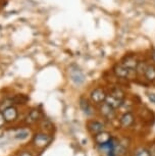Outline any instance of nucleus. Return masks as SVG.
<instances>
[{
	"instance_id": "423d86ee",
	"label": "nucleus",
	"mask_w": 155,
	"mask_h": 156,
	"mask_svg": "<svg viewBox=\"0 0 155 156\" xmlns=\"http://www.w3.org/2000/svg\"><path fill=\"white\" fill-rule=\"evenodd\" d=\"M113 72H114L116 76L122 78V79H129V78H131L132 75H134V73L136 75V70H130V69H128L127 67H125L124 66H122V64H116L114 66V69H113Z\"/></svg>"
},
{
	"instance_id": "b1692460",
	"label": "nucleus",
	"mask_w": 155,
	"mask_h": 156,
	"mask_svg": "<svg viewBox=\"0 0 155 156\" xmlns=\"http://www.w3.org/2000/svg\"><path fill=\"white\" fill-rule=\"evenodd\" d=\"M152 59H153L155 61V49L152 51Z\"/></svg>"
},
{
	"instance_id": "20e7f679",
	"label": "nucleus",
	"mask_w": 155,
	"mask_h": 156,
	"mask_svg": "<svg viewBox=\"0 0 155 156\" xmlns=\"http://www.w3.org/2000/svg\"><path fill=\"white\" fill-rule=\"evenodd\" d=\"M79 103H80L81 110L83 111V113L86 116H92L93 114L95 113V109H94V107H93L92 103L88 99L84 98V97H81L80 100H79Z\"/></svg>"
},
{
	"instance_id": "9d476101",
	"label": "nucleus",
	"mask_w": 155,
	"mask_h": 156,
	"mask_svg": "<svg viewBox=\"0 0 155 156\" xmlns=\"http://www.w3.org/2000/svg\"><path fill=\"white\" fill-rule=\"evenodd\" d=\"M41 115H42V114H41V111L39 109H37V108L32 109L25 119L26 125H28V126L35 125V123L38 122L41 119Z\"/></svg>"
},
{
	"instance_id": "7ed1b4c3",
	"label": "nucleus",
	"mask_w": 155,
	"mask_h": 156,
	"mask_svg": "<svg viewBox=\"0 0 155 156\" xmlns=\"http://www.w3.org/2000/svg\"><path fill=\"white\" fill-rule=\"evenodd\" d=\"M69 76H71V80L72 83L77 85V86H80V85H82L85 82L84 73L76 66L72 67L71 70H69Z\"/></svg>"
},
{
	"instance_id": "f257e3e1",
	"label": "nucleus",
	"mask_w": 155,
	"mask_h": 156,
	"mask_svg": "<svg viewBox=\"0 0 155 156\" xmlns=\"http://www.w3.org/2000/svg\"><path fill=\"white\" fill-rule=\"evenodd\" d=\"M51 141H52L51 135H49L47 133H37L34 135L32 143H33L35 148L42 150L44 148H46L51 143Z\"/></svg>"
},
{
	"instance_id": "f8f14e48",
	"label": "nucleus",
	"mask_w": 155,
	"mask_h": 156,
	"mask_svg": "<svg viewBox=\"0 0 155 156\" xmlns=\"http://www.w3.org/2000/svg\"><path fill=\"white\" fill-rule=\"evenodd\" d=\"M111 139H112L111 135L106 131H103V132H101V133H99L94 136V141L98 146L105 145V144L109 142Z\"/></svg>"
},
{
	"instance_id": "412c9836",
	"label": "nucleus",
	"mask_w": 155,
	"mask_h": 156,
	"mask_svg": "<svg viewBox=\"0 0 155 156\" xmlns=\"http://www.w3.org/2000/svg\"><path fill=\"white\" fill-rule=\"evenodd\" d=\"M5 123H6V122H5V119H4L3 113L0 111V129L3 128V126H5Z\"/></svg>"
},
{
	"instance_id": "aec40b11",
	"label": "nucleus",
	"mask_w": 155,
	"mask_h": 156,
	"mask_svg": "<svg viewBox=\"0 0 155 156\" xmlns=\"http://www.w3.org/2000/svg\"><path fill=\"white\" fill-rule=\"evenodd\" d=\"M17 156H35V155L32 152L28 151V150H22V151L19 152Z\"/></svg>"
},
{
	"instance_id": "f3484780",
	"label": "nucleus",
	"mask_w": 155,
	"mask_h": 156,
	"mask_svg": "<svg viewBox=\"0 0 155 156\" xmlns=\"http://www.w3.org/2000/svg\"><path fill=\"white\" fill-rule=\"evenodd\" d=\"M110 95L114 96V97H116V98H118L121 100H124V98H125V92L121 89V88H114V89L111 91Z\"/></svg>"
},
{
	"instance_id": "2eb2a0df",
	"label": "nucleus",
	"mask_w": 155,
	"mask_h": 156,
	"mask_svg": "<svg viewBox=\"0 0 155 156\" xmlns=\"http://www.w3.org/2000/svg\"><path fill=\"white\" fill-rule=\"evenodd\" d=\"M11 99V102L14 103V104H26L29 98L24 94H17L14 97H12Z\"/></svg>"
},
{
	"instance_id": "6e6552de",
	"label": "nucleus",
	"mask_w": 155,
	"mask_h": 156,
	"mask_svg": "<svg viewBox=\"0 0 155 156\" xmlns=\"http://www.w3.org/2000/svg\"><path fill=\"white\" fill-rule=\"evenodd\" d=\"M87 128H88V131H89L93 136H95V135H97L104 131L105 126L103 122H98V120H90V122L87 123Z\"/></svg>"
},
{
	"instance_id": "4468645a",
	"label": "nucleus",
	"mask_w": 155,
	"mask_h": 156,
	"mask_svg": "<svg viewBox=\"0 0 155 156\" xmlns=\"http://www.w3.org/2000/svg\"><path fill=\"white\" fill-rule=\"evenodd\" d=\"M144 76L147 81L154 82L155 81V66H153V64H148L147 67H146Z\"/></svg>"
},
{
	"instance_id": "0eeeda50",
	"label": "nucleus",
	"mask_w": 155,
	"mask_h": 156,
	"mask_svg": "<svg viewBox=\"0 0 155 156\" xmlns=\"http://www.w3.org/2000/svg\"><path fill=\"white\" fill-rule=\"evenodd\" d=\"M99 111H100V113H101L102 116H104L105 119H109V120L114 119L115 116H116L115 110L113 109L112 107H110L108 104H106L105 102H103L102 104H100Z\"/></svg>"
},
{
	"instance_id": "4be33fe9",
	"label": "nucleus",
	"mask_w": 155,
	"mask_h": 156,
	"mask_svg": "<svg viewBox=\"0 0 155 156\" xmlns=\"http://www.w3.org/2000/svg\"><path fill=\"white\" fill-rule=\"evenodd\" d=\"M148 151H149V153H150V156H155V143L152 144L150 149H149Z\"/></svg>"
},
{
	"instance_id": "dca6fc26",
	"label": "nucleus",
	"mask_w": 155,
	"mask_h": 156,
	"mask_svg": "<svg viewBox=\"0 0 155 156\" xmlns=\"http://www.w3.org/2000/svg\"><path fill=\"white\" fill-rule=\"evenodd\" d=\"M29 136H30V131H28V129H20V131H19L14 135V139L24 141L26 139H28Z\"/></svg>"
},
{
	"instance_id": "ddd939ff",
	"label": "nucleus",
	"mask_w": 155,
	"mask_h": 156,
	"mask_svg": "<svg viewBox=\"0 0 155 156\" xmlns=\"http://www.w3.org/2000/svg\"><path fill=\"white\" fill-rule=\"evenodd\" d=\"M104 102L106 103V104L109 105L110 107H112L114 110L118 109V108H122V104H124V100H121V99L116 98V97L110 95V94H107V96H106V98H105Z\"/></svg>"
},
{
	"instance_id": "a211bd4d",
	"label": "nucleus",
	"mask_w": 155,
	"mask_h": 156,
	"mask_svg": "<svg viewBox=\"0 0 155 156\" xmlns=\"http://www.w3.org/2000/svg\"><path fill=\"white\" fill-rule=\"evenodd\" d=\"M134 156H150V153H149V151L146 148L139 147L134 152Z\"/></svg>"
},
{
	"instance_id": "39448f33",
	"label": "nucleus",
	"mask_w": 155,
	"mask_h": 156,
	"mask_svg": "<svg viewBox=\"0 0 155 156\" xmlns=\"http://www.w3.org/2000/svg\"><path fill=\"white\" fill-rule=\"evenodd\" d=\"M135 123V116L134 114L128 111V112H125L119 119V126H122V129H129L131 126H133V125Z\"/></svg>"
},
{
	"instance_id": "6ab92c4d",
	"label": "nucleus",
	"mask_w": 155,
	"mask_h": 156,
	"mask_svg": "<svg viewBox=\"0 0 155 156\" xmlns=\"http://www.w3.org/2000/svg\"><path fill=\"white\" fill-rule=\"evenodd\" d=\"M147 66H148V64H146L145 62H143V61H139L138 66H137V69H136V73H138V75H140V76L144 75Z\"/></svg>"
},
{
	"instance_id": "1a4fd4ad",
	"label": "nucleus",
	"mask_w": 155,
	"mask_h": 156,
	"mask_svg": "<svg viewBox=\"0 0 155 156\" xmlns=\"http://www.w3.org/2000/svg\"><path fill=\"white\" fill-rule=\"evenodd\" d=\"M2 113H3L4 119L6 122H13L14 120H16L17 116H19V111H17L16 107L13 106V105L4 109L2 111Z\"/></svg>"
},
{
	"instance_id": "5701e85b",
	"label": "nucleus",
	"mask_w": 155,
	"mask_h": 156,
	"mask_svg": "<svg viewBox=\"0 0 155 156\" xmlns=\"http://www.w3.org/2000/svg\"><path fill=\"white\" fill-rule=\"evenodd\" d=\"M148 98H149V100L152 102V103H154L155 104V94H153V93H151V94H149L148 95Z\"/></svg>"
},
{
	"instance_id": "f03ea898",
	"label": "nucleus",
	"mask_w": 155,
	"mask_h": 156,
	"mask_svg": "<svg viewBox=\"0 0 155 156\" xmlns=\"http://www.w3.org/2000/svg\"><path fill=\"white\" fill-rule=\"evenodd\" d=\"M107 94L105 92V90L103 88H95L91 91L90 93V101L93 104L96 105H100L105 101Z\"/></svg>"
},
{
	"instance_id": "9b49d317",
	"label": "nucleus",
	"mask_w": 155,
	"mask_h": 156,
	"mask_svg": "<svg viewBox=\"0 0 155 156\" xmlns=\"http://www.w3.org/2000/svg\"><path fill=\"white\" fill-rule=\"evenodd\" d=\"M139 61L137 59L136 56L134 55H129V56H125L124 59L122 60V66H124L125 67H127L128 69L130 70H136L137 66H138Z\"/></svg>"
}]
</instances>
